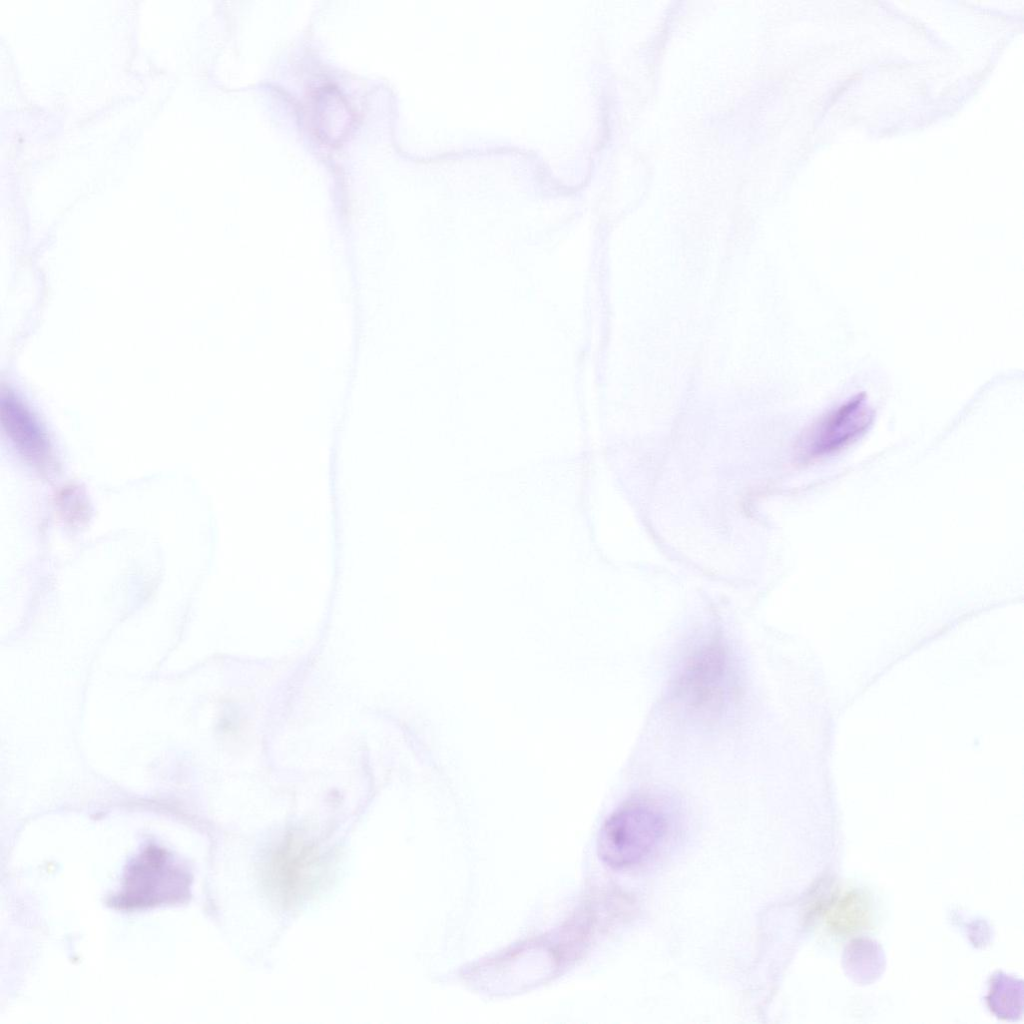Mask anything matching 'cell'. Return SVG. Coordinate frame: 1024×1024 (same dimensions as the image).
I'll return each instance as SVG.
<instances>
[{
  "instance_id": "cell-1",
  "label": "cell",
  "mask_w": 1024,
  "mask_h": 1024,
  "mask_svg": "<svg viewBox=\"0 0 1024 1024\" xmlns=\"http://www.w3.org/2000/svg\"><path fill=\"white\" fill-rule=\"evenodd\" d=\"M667 818L657 804L637 798L614 811L602 826L598 854L614 869H628L645 861L667 832Z\"/></svg>"
},
{
  "instance_id": "cell-2",
  "label": "cell",
  "mask_w": 1024,
  "mask_h": 1024,
  "mask_svg": "<svg viewBox=\"0 0 1024 1024\" xmlns=\"http://www.w3.org/2000/svg\"><path fill=\"white\" fill-rule=\"evenodd\" d=\"M189 885L188 873L175 865L165 850L149 846L129 866L112 905L138 909L179 902L188 896Z\"/></svg>"
},
{
  "instance_id": "cell-3",
  "label": "cell",
  "mask_w": 1024,
  "mask_h": 1024,
  "mask_svg": "<svg viewBox=\"0 0 1024 1024\" xmlns=\"http://www.w3.org/2000/svg\"><path fill=\"white\" fill-rule=\"evenodd\" d=\"M732 687L729 658L719 640L699 647L687 661L680 676L679 690L695 709L720 708Z\"/></svg>"
},
{
  "instance_id": "cell-4",
  "label": "cell",
  "mask_w": 1024,
  "mask_h": 1024,
  "mask_svg": "<svg viewBox=\"0 0 1024 1024\" xmlns=\"http://www.w3.org/2000/svg\"><path fill=\"white\" fill-rule=\"evenodd\" d=\"M872 421V411L864 396L843 404L812 429L804 440L808 457H818L840 449L861 435Z\"/></svg>"
},
{
  "instance_id": "cell-5",
  "label": "cell",
  "mask_w": 1024,
  "mask_h": 1024,
  "mask_svg": "<svg viewBox=\"0 0 1024 1024\" xmlns=\"http://www.w3.org/2000/svg\"><path fill=\"white\" fill-rule=\"evenodd\" d=\"M3 426L14 442L28 457L39 459L47 455V439L28 408L14 395L4 396L1 404Z\"/></svg>"
},
{
  "instance_id": "cell-6",
  "label": "cell",
  "mask_w": 1024,
  "mask_h": 1024,
  "mask_svg": "<svg viewBox=\"0 0 1024 1024\" xmlns=\"http://www.w3.org/2000/svg\"><path fill=\"white\" fill-rule=\"evenodd\" d=\"M312 857L308 847L292 843L284 847L274 858L272 881L284 896H296L301 889L306 888Z\"/></svg>"
},
{
  "instance_id": "cell-7",
  "label": "cell",
  "mask_w": 1024,
  "mask_h": 1024,
  "mask_svg": "<svg viewBox=\"0 0 1024 1024\" xmlns=\"http://www.w3.org/2000/svg\"><path fill=\"white\" fill-rule=\"evenodd\" d=\"M868 921V903L858 892H843L829 906L828 922L839 933L861 930Z\"/></svg>"
}]
</instances>
